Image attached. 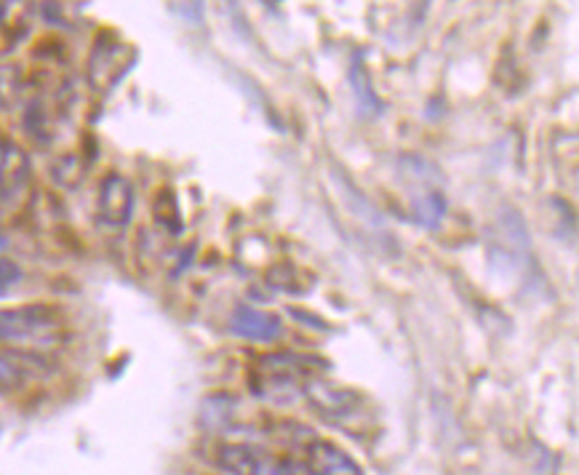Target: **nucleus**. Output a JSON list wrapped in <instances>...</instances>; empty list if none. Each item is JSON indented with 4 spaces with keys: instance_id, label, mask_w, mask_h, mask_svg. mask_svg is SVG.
<instances>
[{
    "instance_id": "4468645a",
    "label": "nucleus",
    "mask_w": 579,
    "mask_h": 475,
    "mask_svg": "<svg viewBox=\"0 0 579 475\" xmlns=\"http://www.w3.org/2000/svg\"><path fill=\"white\" fill-rule=\"evenodd\" d=\"M52 171L59 184H65V188H76V184L80 182V177H83V163H78L76 156H65Z\"/></svg>"
},
{
    "instance_id": "423d86ee",
    "label": "nucleus",
    "mask_w": 579,
    "mask_h": 475,
    "mask_svg": "<svg viewBox=\"0 0 579 475\" xmlns=\"http://www.w3.org/2000/svg\"><path fill=\"white\" fill-rule=\"evenodd\" d=\"M305 465L310 475H363L359 462L326 438H307Z\"/></svg>"
},
{
    "instance_id": "1a4fd4ad",
    "label": "nucleus",
    "mask_w": 579,
    "mask_h": 475,
    "mask_svg": "<svg viewBox=\"0 0 579 475\" xmlns=\"http://www.w3.org/2000/svg\"><path fill=\"white\" fill-rule=\"evenodd\" d=\"M409 206H411V217H415L417 225L433 230V227H439L443 217H446L449 203L441 188H420V190H411Z\"/></svg>"
},
{
    "instance_id": "20e7f679",
    "label": "nucleus",
    "mask_w": 579,
    "mask_h": 475,
    "mask_svg": "<svg viewBox=\"0 0 579 475\" xmlns=\"http://www.w3.org/2000/svg\"><path fill=\"white\" fill-rule=\"evenodd\" d=\"M302 393H305L307 404H310L320 417H329V419L355 417L363 406L359 391L334 385V382L329 380H307Z\"/></svg>"
},
{
    "instance_id": "0eeeda50",
    "label": "nucleus",
    "mask_w": 579,
    "mask_h": 475,
    "mask_svg": "<svg viewBox=\"0 0 579 475\" xmlns=\"http://www.w3.org/2000/svg\"><path fill=\"white\" fill-rule=\"evenodd\" d=\"M230 331L249 339V342L270 344L283 335V320L275 313L257 310L251 305H238L230 316Z\"/></svg>"
},
{
    "instance_id": "ddd939ff",
    "label": "nucleus",
    "mask_w": 579,
    "mask_h": 475,
    "mask_svg": "<svg viewBox=\"0 0 579 475\" xmlns=\"http://www.w3.org/2000/svg\"><path fill=\"white\" fill-rule=\"evenodd\" d=\"M268 278H270V283H273V289H279V292H292V294L310 292V286H305V281H302L299 270L288 262L275 264Z\"/></svg>"
},
{
    "instance_id": "9b49d317",
    "label": "nucleus",
    "mask_w": 579,
    "mask_h": 475,
    "mask_svg": "<svg viewBox=\"0 0 579 475\" xmlns=\"http://www.w3.org/2000/svg\"><path fill=\"white\" fill-rule=\"evenodd\" d=\"M152 217L163 230H169L171 236H177V233H182V212H180V203H177V195L174 190L163 188L158 190L156 201H152Z\"/></svg>"
},
{
    "instance_id": "9d476101",
    "label": "nucleus",
    "mask_w": 579,
    "mask_h": 475,
    "mask_svg": "<svg viewBox=\"0 0 579 475\" xmlns=\"http://www.w3.org/2000/svg\"><path fill=\"white\" fill-rule=\"evenodd\" d=\"M350 89H353V100L359 104V113L363 118H377L382 102L377 97V89H374V80L368 76L366 65H363L361 57H355L353 67H350Z\"/></svg>"
},
{
    "instance_id": "2eb2a0df",
    "label": "nucleus",
    "mask_w": 579,
    "mask_h": 475,
    "mask_svg": "<svg viewBox=\"0 0 579 475\" xmlns=\"http://www.w3.org/2000/svg\"><path fill=\"white\" fill-rule=\"evenodd\" d=\"M24 382L22 369L14 361H9L5 355H0V393H14L20 391Z\"/></svg>"
},
{
    "instance_id": "7ed1b4c3",
    "label": "nucleus",
    "mask_w": 579,
    "mask_h": 475,
    "mask_svg": "<svg viewBox=\"0 0 579 475\" xmlns=\"http://www.w3.org/2000/svg\"><path fill=\"white\" fill-rule=\"evenodd\" d=\"M134 214V184L118 171H107L96 190V217L110 230H123Z\"/></svg>"
},
{
    "instance_id": "39448f33",
    "label": "nucleus",
    "mask_w": 579,
    "mask_h": 475,
    "mask_svg": "<svg viewBox=\"0 0 579 475\" xmlns=\"http://www.w3.org/2000/svg\"><path fill=\"white\" fill-rule=\"evenodd\" d=\"M33 179L30 156L16 142L3 139L0 145V206H14L24 199Z\"/></svg>"
},
{
    "instance_id": "6e6552de",
    "label": "nucleus",
    "mask_w": 579,
    "mask_h": 475,
    "mask_svg": "<svg viewBox=\"0 0 579 475\" xmlns=\"http://www.w3.org/2000/svg\"><path fill=\"white\" fill-rule=\"evenodd\" d=\"M217 467L227 475H270L273 460L249 443H222L217 449Z\"/></svg>"
},
{
    "instance_id": "f03ea898",
    "label": "nucleus",
    "mask_w": 579,
    "mask_h": 475,
    "mask_svg": "<svg viewBox=\"0 0 579 475\" xmlns=\"http://www.w3.org/2000/svg\"><path fill=\"white\" fill-rule=\"evenodd\" d=\"M134 61H137L134 46L115 38L113 33H102L100 38L94 41V48H91L89 54V65H86L91 89H94L96 94H110V91L128 76Z\"/></svg>"
},
{
    "instance_id": "dca6fc26",
    "label": "nucleus",
    "mask_w": 579,
    "mask_h": 475,
    "mask_svg": "<svg viewBox=\"0 0 579 475\" xmlns=\"http://www.w3.org/2000/svg\"><path fill=\"white\" fill-rule=\"evenodd\" d=\"M22 281V268L11 259H0V294L9 292L14 283Z\"/></svg>"
},
{
    "instance_id": "f8f14e48",
    "label": "nucleus",
    "mask_w": 579,
    "mask_h": 475,
    "mask_svg": "<svg viewBox=\"0 0 579 475\" xmlns=\"http://www.w3.org/2000/svg\"><path fill=\"white\" fill-rule=\"evenodd\" d=\"M24 100V76L16 65L0 67V108L16 110Z\"/></svg>"
},
{
    "instance_id": "f3484780",
    "label": "nucleus",
    "mask_w": 579,
    "mask_h": 475,
    "mask_svg": "<svg viewBox=\"0 0 579 475\" xmlns=\"http://www.w3.org/2000/svg\"><path fill=\"white\" fill-rule=\"evenodd\" d=\"M0 145H3V137H0Z\"/></svg>"
},
{
    "instance_id": "f257e3e1",
    "label": "nucleus",
    "mask_w": 579,
    "mask_h": 475,
    "mask_svg": "<svg viewBox=\"0 0 579 475\" xmlns=\"http://www.w3.org/2000/svg\"><path fill=\"white\" fill-rule=\"evenodd\" d=\"M67 324L52 305H20L0 310V342L9 348L48 353L65 344Z\"/></svg>"
}]
</instances>
